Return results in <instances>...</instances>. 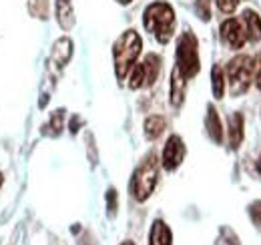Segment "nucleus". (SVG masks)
Returning <instances> with one entry per match:
<instances>
[{"mask_svg":"<svg viewBox=\"0 0 261 245\" xmlns=\"http://www.w3.org/2000/svg\"><path fill=\"white\" fill-rule=\"evenodd\" d=\"M143 24L161 44H167L175 32V10L163 0L153 2L145 8Z\"/></svg>","mask_w":261,"mask_h":245,"instance_id":"1","label":"nucleus"},{"mask_svg":"<svg viewBox=\"0 0 261 245\" xmlns=\"http://www.w3.org/2000/svg\"><path fill=\"white\" fill-rule=\"evenodd\" d=\"M143 51V40L135 31H127L119 36V40L115 42L113 48V57H115V72L117 77L123 81L130 72V68L135 66V62L139 59Z\"/></svg>","mask_w":261,"mask_h":245,"instance_id":"2","label":"nucleus"},{"mask_svg":"<svg viewBox=\"0 0 261 245\" xmlns=\"http://www.w3.org/2000/svg\"><path fill=\"white\" fill-rule=\"evenodd\" d=\"M157 179H159V161L155 155H149L133 175L130 181L133 197L137 201H147L157 185Z\"/></svg>","mask_w":261,"mask_h":245,"instance_id":"3","label":"nucleus"},{"mask_svg":"<svg viewBox=\"0 0 261 245\" xmlns=\"http://www.w3.org/2000/svg\"><path fill=\"white\" fill-rule=\"evenodd\" d=\"M253 70H255V61L247 55L235 57L227 64V81L229 89L233 96H239L251 87L253 81Z\"/></svg>","mask_w":261,"mask_h":245,"instance_id":"4","label":"nucleus"},{"mask_svg":"<svg viewBox=\"0 0 261 245\" xmlns=\"http://www.w3.org/2000/svg\"><path fill=\"white\" fill-rule=\"evenodd\" d=\"M177 68L185 79H193L199 72V48L193 32H183L177 42Z\"/></svg>","mask_w":261,"mask_h":245,"instance_id":"5","label":"nucleus"},{"mask_svg":"<svg viewBox=\"0 0 261 245\" xmlns=\"http://www.w3.org/2000/svg\"><path fill=\"white\" fill-rule=\"evenodd\" d=\"M161 72V59L157 55H147L145 61L135 64L130 68L129 87L130 89H143V87H151Z\"/></svg>","mask_w":261,"mask_h":245,"instance_id":"6","label":"nucleus"},{"mask_svg":"<svg viewBox=\"0 0 261 245\" xmlns=\"http://www.w3.org/2000/svg\"><path fill=\"white\" fill-rule=\"evenodd\" d=\"M221 38H223V42L227 44L229 48H233V51L243 48V44L247 42V32H245L243 22L237 20V18H227L221 24Z\"/></svg>","mask_w":261,"mask_h":245,"instance_id":"7","label":"nucleus"},{"mask_svg":"<svg viewBox=\"0 0 261 245\" xmlns=\"http://www.w3.org/2000/svg\"><path fill=\"white\" fill-rule=\"evenodd\" d=\"M183 159H185V143H183V139L179 135L169 137V141H167V145L163 149V157H161L163 167L167 171H175L183 163Z\"/></svg>","mask_w":261,"mask_h":245,"instance_id":"8","label":"nucleus"},{"mask_svg":"<svg viewBox=\"0 0 261 245\" xmlns=\"http://www.w3.org/2000/svg\"><path fill=\"white\" fill-rule=\"evenodd\" d=\"M185 87H187V79L175 66L171 72V105L173 107H181V103L185 99Z\"/></svg>","mask_w":261,"mask_h":245,"instance_id":"9","label":"nucleus"},{"mask_svg":"<svg viewBox=\"0 0 261 245\" xmlns=\"http://www.w3.org/2000/svg\"><path fill=\"white\" fill-rule=\"evenodd\" d=\"M241 22H243L245 32H247V40H251V42L261 40V18L257 12L245 10L243 16H241Z\"/></svg>","mask_w":261,"mask_h":245,"instance_id":"10","label":"nucleus"},{"mask_svg":"<svg viewBox=\"0 0 261 245\" xmlns=\"http://www.w3.org/2000/svg\"><path fill=\"white\" fill-rule=\"evenodd\" d=\"M205 125H207V133H209L211 141L217 143V145H221V141H223V127H221L219 115H217V111H215L213 105L207 107V119H205Z\"/></svg>","mask_w":261,"mask_h":245,"instance_id":"11","label":"nucleus"},{"mask_svg":"<svg viewBox=\"0 0 261 245\" xmlns=\"http://www.w3.org/2000/svg\"><path fill=\"white\" fill-rule=\"evenodd\" d=\"M243 115L241 113H233L229 117V145L231 149H237L243 141Z\"/></svg>","mask_w":261,"mask_h":245,"instance_id":"12","label":"nucleus"},{"mask_svg":"<svg viewBox=\"0 0 261 245\" xmlns=\"http://www.w3.org/2000/svg\"><path fill=\"white\" fill-rule=\"evenodd\" d=\"M72 57V40L70 38H59L55 42V48H53V61L57 62L59 66H65L66 62L70 61Z\"/></svg>","mask_w":261,"mask_h":245,"instance_id":"13","label":"nucleus"},{"mask_svg":"<svg viewBox=\"0 0 261 245\" xmlns=\"http://www.w3.org/2000/svg\"><path fill=\"white\" fill-rule=\"evenodd\" d=\"M149 245H173L171 229L165 225L163 221H155L151 229V241Z\"/></svg>","mask_w":261,"mask_h":245,"instance_id":"14","label":"nucleus"},{"mask_svg":"<svg viewBox=\"0 0 261 245\" xmlns=\"http://www.w3.org/2000/svg\"><path fill=\"white\" fill-rule=\"evenodd\" d=\"M167 127V121L165 117H159V115H153L145 121V137L147 139H157Z\"/></svg>","mask_w":261,"mask_h":245,"instance_id":"15","label":"nucleus"},{"mask_svg":"<svg viewBox=\"0 0 261 245\" xmlns=\"http://www.w3.org/2000/svg\"><path fill=\"white\" fill-rule=\"evenodd\" d=\"M211 81H213V96H215V99H223V92H225V77H223V68H221V66H213Z\"/></svg>","mask_w":261,"mask_h":245,"instance_id":"16","label":"nucleus"},{"mask_svg":"<svg viewBox=\"0 0 261 245\" xmlns=\"http://www.w3.org/2000/svg\"><path fill=\"white\" fill-rule=\"evenodd\" d=\"M211 0H195V12L201 20H209L211 18Z\"/></svg>","mask_w":261,"mask_h":245,"instance_id":"17","label":"nucleus"},{"mask_svg":"<svg viewBox=\"0 0 261 245\" xmlns=\"http://www.w3.org/2000/svg\"><path fill=\"white\" fill-rule=\"evenodd\" d=\"M63 119H65V111H57V113L53 115L50 125H48V129H53V135H59V133H61V129H63Z\"/></svg>","mask_w":261,"mask_h":245,"instance_id":"18","label":"nucleus"},{"mask_svg":"<svg viewBox=\"0 0 261 245\" xmlns=\"http://www.w3.org/2000/svg\"><path fill=\"white\" fill-rule=\"evenodd\" d=\"M215 2H217V8L223 14H233L235 8H237V4H239V0H215Z\"/></svg>","mask_w":261,"mask_h":245,"instance_id":"19","label":"nucleus"},{"mask_svg":"<svg viewBox=\"0 0 261 245\" xmlns=\"http://www.w3.org/2000/svg\"><path fill=\"white\" fill-rule=\"evenodd\" d=\"M249 217H251V221L261 229V201H255V203L249 205Z\"/></svg>","mask_w":261,"mask_h":245,"instance_id":"20","label":"nucleus"},{"mask_svg":"<svg viewBox=\"0 0 261 245\" xmlns=\"http://www.w3.org/2000/svg\"><path fill=\"white\" fill-rule=\"evenodd\" d=\"M107 203H109V215L117 213V191H115V189H109V193H107Z\"/></svg>","mask_w":261,"mask_h":245,"instance_id":"21","label":"nucleus"},{"mask_svg":"<svg viewBox=\"0 0 261 245\" xmlns=\"http://www.w3.org/2000/svg\"><path fill=\"white\" fill-rule=\"evenodd\" d=\"M253 79H255V85L261 89V55L259 59H257V62H255V70H253Z\"/></svg>","mask_w":261,"mask_h":245,"instance_id":"22","label":"nucleus"},{"mask_svg":"<svg viewBox=\"0 0 261 245\" xmlns=\"http://www.w3.org/2000/svg\"><path fill=\"white\" fill-rule=\"evenodd\" d=\"M79 125H81L79 117H74V121H70V133H76V131H79V129H76Z\"/></svg>","mask_w":261,"mask_h":245,"instance_id":"23","label":"nucleus"},{"mask_svg":"<svg viewBox=\"0 0 261 245\" xmlns=\"http://www.w3.org/2000/svg\"><path fill=\"white\" fill-rule=\"evenodd\" d=\"M117 2H121V4H130L133 0H117Z\"/></svg>","mask_w":261,"mask_h":245,"instance_id":"24","label":"nucleus"},{"mask_svg":"<svg viewBox=\"0 0 261 245\" xmlns=\"http://www.w3.org/2000/svg\"><path fill=\"white\" fill-rule=\"evenodd\" d=\"M257 171L261 173V155H259V161H257Z\"/></svg>","mask_w":261,"mask_h":245,"instance_id":"25","label":"nucleus"},{"mask_svg":"<svg viewBox=\"0 0 261 245\" xmlns=\"http://www.w3.org/2000/svg\"><path fill=\"white\" fill-rule=\"evenodd\" d=\"M123 245H133V243H130V241H125V243H123Z\"/></svg>","mask_w":261,"mask_h":245,"instance_id":"26","label":"nucleus"},{"mask_svg":"<svg viewBox=\"0 0 261 245\" xmlns=\"http://www.w3.org/2000/svg\"><path fill=\"white\" fill-rule=\"evenodd\" d=\"M239 2H241V0H239Z\"/></svg>","mask_w":261,"mask_h":245,"instance_id":"27","label":"nucleus"}]
</instances>
